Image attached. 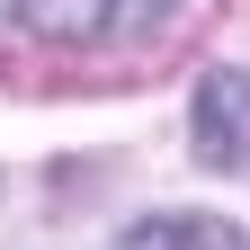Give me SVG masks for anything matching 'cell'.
Instances as JSON below:
<instances>
[{
    "label": "cell",
    "mask_w": 250,
    "mask_h": 250,
    "mask_svg": "<svg viewBox=\"0 0 250 250\" xmlns=\"http://www.w3.org/2000/svg\"><path fill=\"white\" fill-rule=\"evenodd\" d=\"M188 152L197 170H250V72L214 62L188 89Z\"/></svg>",
    "instance_id": "cell-1"
},
{
    "label": "cell",
    "mask_w": 250,
    "mask_h": 250,
    "mask_svg": "<svg viewBox=\"0 0 250 250\" xmlns=\"http://www.w3.org/2000/svg\"><path fill=\"white\" fill-rule=\"evenodd\" d=\"M179 0H18V18L54 45H125L143 27H161Z\"/></svg>",
    "instance_id": "cell-2"
},
{
    "label": "cell",
    "mask_w": 250,
    "mask_h": 250,
    "mask_svg": "<svg viewBox=\"0 0 250 250\" xmlns=\"http://www.w3.org/2000/svg\"><path fill=\"white\" fill-rule=\"evenodd\" d=\"M116 250H250V232L232 214H206V206H161L143 224H125Z\"/></svg>",
    "instance_id": "cell-3"
}]
</instances>
